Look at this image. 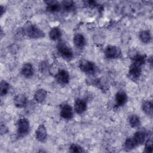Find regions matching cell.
Returning a JSON list of instances; mask_svg holds the SVG:
<instances>
[{
    "instance_id": "cell-1",
    "label": "cell",
    "mask_w": 153,
    "mask_h": 153,
    "mask_svg": "<svg viewBox=\"0 0 153 153\" xmlns=\"http://www.w3.org/2000/svg\"><path fill=\"white\" fill-rule=\"evenodd\" d=\"M57 50L60 56L65 60H71L73 57V52L68 45L63 41L59 42L57 45Z\"/></svg>"
},
{
    "instance_id": "cell-2",
    "label": "cell",
    "mask_w": 153,
    "mask_h": 153,
    "mask_svg": "<svg viewBox=\"0 0 153 153\" xmlns=\"http://www.w3.org/2000/svg\"><path fill=\"white\" fill-rule=\"evenodd\" d=\"M30 126L29 121L25 118H21L17 121V135L23 137L29 131Z\"/></svg>"
},
{
    "instance_id": "cell-3",
    "label": "cell",
    "mask_w": 153,
    "mask_h": 153,
    "mask_svg": "<svg viewBox=\"0 0 153 153\" xmlns=\"http://www.w3.org/2000/svg\"><path fill=\"white\" fill-rule=\"evenodd\" d=\"M25 33L31 38H40L44 36V32L36 26L29 25L25 29Z\"/></svg>"
},
{
    "instance_id": "cell-4",
    "label": "cell",
    "mask_w": 153,
    "mask_h": 153,
    "mask_svg": "<svg viewBox=\"0 0 153 153\" xmlns=\"http://www.w3.org/2000/svg\"><path fill=\"white\" fill-rule=\"evenodd\" d=\"M80 69L87 74L93 73L95 71V65L94 64L87 60H81L79 65Z\"/></svg>"
},
{
    "instance_id": "cell-5",
    "label": "cell",
    "mask_w": 153,
    "mask_h": 153,
    "mask_svg": "<svg viewBox=\"0 0 153 153\" xmlns=\"http://www.w3.org/2000/svg\"><path fill=\"white\" fill-rule=\"evenodd\" d=\"M56 78L57 81L62 84L65 85L68 83L69 80V75L68 72L65 70H60L56 75Z\"/></svg>"
},
{
    "instance_id": "cell-6",
    "label": "cell",
    "mask_w": 153,
    "mask_h": 153,
    "mask_svg": "<svg viewBox=\"0 0 153 153\" xmlns=\"http://www.w3.org/2000/svg\"><path fill=\"white\" fill-rule=\"evenodd\" d=\"M120 53L118 48L113 45H108L105 50V55L109 59L117 58L119 56Z\"/></svg>"
},
{
    "instance_id": "cell-7",
    "label": "cell",
    "mask_w": 153,
    "mask_h": 153,
    "mask_svg": "<svg viewBox=\"0 0 153 153\" xmlns=\"http://www.w3.org/2000/svg\"><path fill=\"white\" fill-rule=\"evenodd\" d=\"M60 115L65 119L69 120L72 118L73 116L72 107L68 104L62 105L60 109Z\"/></svg>"
},
{
    "instance_id": "cell-8",
    "label": "cell",
    "mask_w": 153,
    "mask_h": 153,
    "mask_svg": "<svg viewBox=\"0 0 153 153\" xmlns=\"http://www.w3.org/2000/svg\"><path fill=\"white\" fill-rule=\"evenodd\" d=\"M128 74L131 79L133 80L137 79L141 74V67L133 63L130 67Z\"/></svg>"
},
{
    "instance_id": "cell-9",
    "label": "cell",
    "mask_w": 153,
    "mask_h": 153,
    "mask_svg": "<svg viewBox=\"0 0 153 153\" xmlns=\"http://www.w3.org/2000/svg\"><path fill=\"white\" fill-rule=\"evenodd\" d=\"M14 103L15 105L18 108H24L27 105V99L24 94H19L16 95L14 98Z\"/></svg>"
},
{
    "instance_id": "cell-10",
    "label": "cell",
    "mask_w": 153,
    "mask_h": 153,
    "mask_svg": "<svg viewBox=\"0 0 153 153\" xmlns=\"http://www.w3.org/2000/svg\"><path fill=\"white\" fill-rule=\"evenodd\" d=\"M36 137L40 142H44L47 137V130L44 125H40L36 130Z\"/></svg>"
},
{
    "instance_id": "cell-11",
    "label": "cell",
    "mask_w": 153,
    "mask_h": 153,
    "mask_svg": "<svg viewBox=\"0 0 153 153\" xmlns=\"http://www.w3.org/2000/svg\"><path fill=\"white\" fill-rule=\"evenodd\" d=\"M115 100L117 105L118 106H123L126 103L127 100V94L124 91H119L115 96Z\"/></svg>"
},
{
    "instance_id": "cell-12",
    "label": "cell",
    "mask_w": 153,
    "mask_h": 153,
    "mask_svg": "<svg viewBox=\"0 0 153 153\" xmlns=\"http://www.w3.org/2000/svg\"><path fill=\"white\" fill-rule=\"evenodd\" d=\"M74 43L78 48H82L85 44V40L84 36L80 33H76L74 37Z\"/></svg>"
},
{
    "instance_id": "cell-13",
    "label": "cell",
    "mask_w": 153,
    "mask_h": 153,
    "mask_svg": "<svg viewBox=\"0 0 153 153\" xmlns=\"http://www.w3.org/2000/svg\"><path fill=\"white\" fill-rule=\"evenodd\" d=\"M87 108V104L82 99H78L75 102V109L78 114H82Z\"/></svg>"
},
{
    "instance_id": "cell-14",
    "label": "cell",
    "mask_w": 153,
    "mask_h": 153,
    "mask_svg": "<svg viewBox=\"0 0 153 153\" xmlns=\"http://www.w3.org/2000/svg\"><path fill=\"white\" fill-rule=\"evenodd\" d=\"M145 138H146V133L143 131H141V130L136 131L133 137V139H134L137 145L142 144L145 141Z\"/></svg>"
},
{
    "instance_id": "cell-15",
    "label": "cell",
    "mask_w": 153,
    "mask_h": 153,
    "mask_svg": "<svg viewBox=\"0 0 153 153\" xmlns=\"http://www.w3.org/2000/svg\"><path fill=\"white\" fill-rule=\"evenodd\" d=\"M60 4L57 1H50L47 2V9L50 12H56L60 10Z\"/></svg>"
},
{
    "instance_id": "cell-16",
    "label": "cell",
    "mask_w": 153,
    "mask_h": 153,
    "mask_svg": "<svg viewBox=\"0 0 153 153\" xmlns=\"http://www.w3.org/2000/svg\"><path fill=\"white\" fill-rule=\"evenodd\" d=\"M22 74L26 77H30L33 74V67L30 63H26L23 65L22 69Z\"/></svg>"
},
{
    "instance_id": "cell-17",
    "label": "cell",
    "mask_w": 153,
    "mask_h": 153,
    "mask_svg": "<svg viewBox=\"0 0 153 153\" xmlns=\"http://www.w3.org/2000/svg\"><path fill=\"white\" fill-rule=\"evenodd\" d=\"M46 96H47V92L44 89L38 90L34 94L35 99L36 100V102L39 103L43 102L45 100Z\"/></svg>"
},
{
    "instance_id": "cell-18",
    "label": "cell",
    "mask_w": 153,
    "mask_h": 153,
    "mask_svg": "<svg viewBox=\"0 0 153 153\" xmlns=\"http://www.w3.org/2000/svg\"><path fill=\"white\" fill-rule=\"evenodd\" d=\"M143 111L148 115H152V102L148 100L145 101L142 104Z\"/></svg>"
},
{
    "instance_id": "cell-19",
    "label": "cell",
    "mask_w": 153,
    "mask_h": 153,
    "mask_svg": "<svg viewBox=\"0 0 153 153\" xmlns=\"http://www.w3.org/2000/svg\"><path fill=\"white\" fill-rule=\"evenodd\" d=\"M61 32L58 27L52 28L49 33L50 38L54 41L59 39L61 37Z\"/></svg>"
},
{
    "instance_id": "cell-20",
    "label": "cell",
    "mask_w": 153,
    "mask_h": 153,
    "mask_svg": "<svg viewBox=\"0 0 153 153\" xmlns=\"http://www.w3.org/2000/svg\"><path fill=\"white\" fill-rule=\"evenodd\" d=\"M140 39L143 43H148L151 38V33L149 30H143L139 33Z\"/></svg>"
},
{
    "instance_id": "cell-21",
    "label": "cell",
    "mask_w": 153,
    "mask_h": 153,
    "mask_svg": "<svg viewBox=\"0 0 153 153\" xmlns=\"http://www.w3.org/2000/svg\"><path fill=\"white\" fill-rule=\"evenodd\" d=\"M137 146V144L132 138H127L124 142V149L127 151H130L134 149Z\"/></svg>"
},
{
    "instance_id": "cell-22",
    "label": "cell",
    "mask_w": 153,
    "mask_h": 153,
    "mask_svg": "<svg viewBox=\"0 0 153 153\" xmlns=\"http://www.w3.org/2000/svg\"><path fill=\"white\" fill-rule=\"evenodd\" d=\"M10 85L5 81H2L0 84V94L1 96H5L8 91Z\"/></svg>"
},
{
    "instance_id": "cell-23",
    "label": "cell",
    "mask_w": 153,
    "mask_h": 153,
    "mask_svg": "<svg viewBox=\"0 0 153 153\" xmlns=\"http://www.w3.org/2000/svg\"><path fill=\"white\" fill-rule=\"evenodd\" d=\"M129 123L132 127H137L140 125V118L136 115H133L130 117Z\"/></svg>"
},
{
    "instance_id": "cell-24",
    "label": "cell",
    "mask_w": 153,
    "mask_h": 153,
    "mask_svg": "<svg viewBox=\"0 0 153 153\" xmlns=\"http://www.w3.org/2000/svg\"><path fill=\"white\" fill-rule=\"evenodd\" d=\"M145 62V56L141 54H136L133 57V63L141 66Z\"/></svg>"
},
{
    "instance_id": "cell-25",
    "label": "cell",
    "mask_w": 153,
    "mask_h": 153,
    "mask_svg": "<svg viewBox=\"0 0 153 153\" xmlns=\"http://www.w3.org/2000/svg\"><path fill=\"white\" fill-rule=\"evenodd\" d=\"M63 8L67 11H70L74 8V3L71 1H65L62 3Z\"/></svg>"
},
{
    "instance_id": "cell-26",
    "label": "cell",
    "mask_w": 153,
    "mask_h": 153,
    "mask_svg": "<svg viewBox=\"0 0 153 153\" xmlns=\"http://www.w3.org/2000/svg\"><path fill=\"white\" fill-rule=\"evenodd\" d=\"M145 152H152V140L151 138L148 139L145 146Z\"/></svg>"
},
{
    "instance_id": "cell-27",
    "label": "cell",
    "mask_w": 153,
    "mask_h": 153,
    "mask_svg": "<svg viewBox=\"0 0 153 153\" xmlns=\"http://www.w3.org/2000/svg\"><path fill=\"white\" fill-rule=\"evenodd\" d=\"M70 151L72 152H84V150L82 149V148L79 146L78 145H75V144H73L72 145L70 148H69Z\"/></svg>"
},
{
    "instance_id": "cell-28",
    "label": "cell",
    "mask_w": 153,
    "mask_h": 153,
    "mask_svg": "<svg viewBox=\"0 0 153 153\" xmlns=\"http://www.w3.org/2000/svg\"><path fill=\"white\" fill-rule=\"evenodd\" d=\"M5 130H7V128H5V126L1 125V134H4V133H6Z\"/></svg>"
},
{
    "instance_id": "cell-29",
    "label": "cell",
    "mask_w": 153,
    "mask_h": 153,
    "mask_svg": "<svg viewBox=\"0 0 153 153\" xmlns=\"http://www.w3.org/2000/svg\"><path fill=\"white\" fill-rule=\"evenodd\" d=\"M4 7H3L2 6H1V7H0V11H1V16H2V15L3 14V13H4Z\"/></svg>"
}]
</instances>
